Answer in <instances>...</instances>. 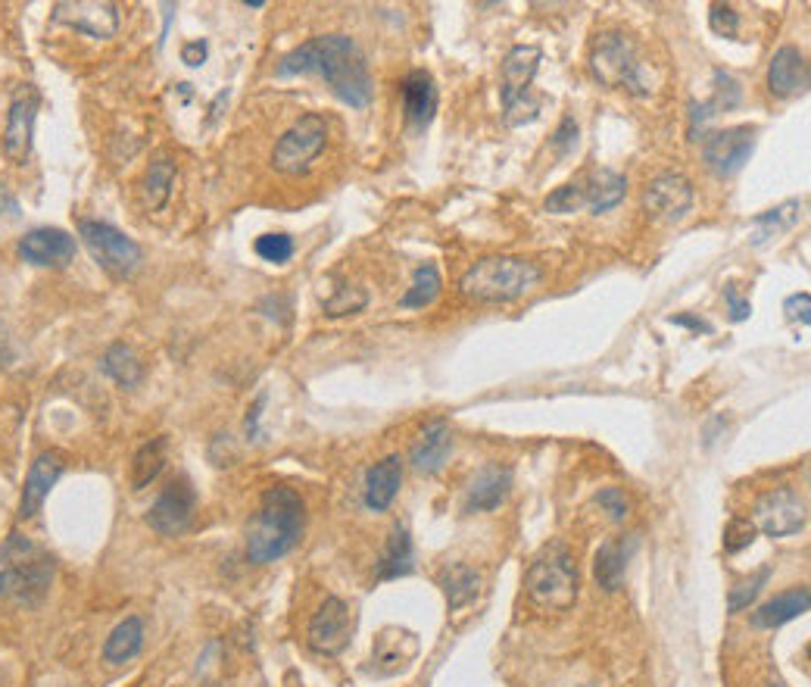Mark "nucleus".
<instances>
[{
  "mask_svg": "<svg viewBox=\"0 0 811 687\" xmlns=\"http://www.w3.org/2000/svg\"><path fill=\"white\" fill-rule=\"evenodd\" d=\"M50 22L94 41H110L119 32V7L107 0H63L50 13Z\"/></svg>",
  "mask_w": 811,
  "mask_h": 687,
  "instance_id": "13",
  "label": "nucleus"
},
{
  "mask_svg": "<svg viewBox=\"0 0 811 687\" xmlns=\"http://www.w3.org/2000/svg\"><path fill=\"white\" fill-rule=\"evenodd\" d=\"M440 288H443V278H440L437 266L434 263L418 266L412 275V288L400 297V307L403 310H425L440 297Z\"/></svg>",
  "mask_w": 811,
  "mask_h": 687,
  "instance_id": "34",
  "label": "nucleus"
},
{
  "mask_svg": "<svg viewBox=\"0 0 811 687\" xmlns=\"http://www.w3.org/2000/svg\"><path fill=\"white\" fill-rule=\"evenodd\" d=\"M596 503L603 506V510H606L615 522H624V519H627V510H631V506H627V497H624L621 488H603V491L596 494Z\"/></svg>",
  "mask_w": 811,
  "mask_h": 687,
  "instance_id": "43",
  "label": "nucleus"
},
{
  "mask_svg": "<svg viewBox=\"0 0 811 687\" xmlns=\"http://www.w3.org/2000/svg\"><path fill=\"white\" fill-rule=\"evenodd\" d=\"M328 147V122L319 113L300 116L272 147V166L284 175H306Z\"/></svg>",
  "mask_w": 811,
  "mask_h": 687,
  "instance_id": "8",
  "label": "nucleus"
},
{
  "mask_svg": "<svg viewBox=\"0 0 811 687\" xmlns=\"http://www.w3.org/2000/svg\"><path fill=\"white\" fill-rule=\"evenodd\" d=\"M783 313H787L790 322L808 325L811 322V294L808 291H799V294L787 297V300H783Z\"/></svg>",
  "mask_w": 811,
  "mask_h": 687,
  "instance_id": "45",
  "label": "nucleus"
},
{
  "mask_svg": "<svg viewBox=\"0 0 811 687\" xmlns=\"http://www.w3.org/2000/svg\"><path fill=\"white\" fill-rule=\"evenodd\" d=\"M16 360V350H13V344H10V335H7V328L0 325V363L4 366H10Z\"/></svg>",
  "mask_w": 811,
  "mask_h": 687,
  "instance_id": "50",
  "label": "nucleus"
},
{
  "mask_svg": "<svg viewBox=\"0 0 811 687\" xmlns=\"http://www.w3.org/2000/svg\"><path fill=\"white\" fill-rule=\"evenodd\" d=\"M671 325H680V328H690V332H702V335H709L712 332V325L709 322H702L696 316H671L668 319Z\"/></svg>",
  "mask_w": 811,
  "mask_h": 687,
  "instance_id": "49",
  "label": "nucleus"
},
{
  "mask_svg": "<svg viewBox=\"0 0 811 687\" xmlns=\"http://www.w3.org/2000/svg\"><path fill=\"white\" fill-rule=\"evenodd\" d=\"M771 687H783V684H771Z\"/></svg>",
  "mask_w": 811,
  "mask_h": 687,
  "instance_id": "52",
  "label": "nucleus"
},
{
  "mask_svg": "<svg viewBox=\"0 0 811 687\" xmlns=\"http://www.w3.org/2000/svg\"><path fill=\"white\" fill-rule=\"evenodd\" d=\"M584 194H587V207H590L596 216H603V213L615 210L618 203L624 200V194H627V178L618 175V172H612V169H599V172H593L590 188H584Z\"/></svg>",
  "mask_w": 811,
  "mask_h": 687,
  "instance_id": "32",
  "label": "nucleus"
},
{
  "mask_svg": "<svg viewBox=\"0 0 811 687\" xmlns=\"http://www.w3.org/2000/svg\"><path fill=\"white\" fill-rule=\"evenodd\" d=\"M418 653V638L406 628H384L375 641V672L397 675L403 672Z\"/></svg>",
  "mask_w": 811,
  "mask_h": 687,
  "instance_id": "25",
  "label": "nucleus"
},
{
  "mask_svg": "<svg viewBox=\"0 0 811 687\" xmlns=\"http://www.w3.org/2000/svg\"><path fill=\"white\" fill-rule=\"evenodd\" d=\"M440 588H443V597H447L450 613H459V609L475 603V597L481 594V575L472 566L453 563L440 572Z\"/></svg>",
  "mask_w": 811,
  "mask_h": 687,
  "instance_id": "28",
  "label": "nucleus"
},
{
  "mask_svg": "<svg viewBox=\"0 0 811 687\" xmlns=\"http://www.w3.org/2000/svg\"><path fill=\"white\" fill-rule=\"evenodd\" d=\"M400 485H403V460L397 453H390L365 472L362 503L369 506L372 513H384V510H390V503H394V497L400 494Z\"/></svg>",
  "mask_w": 811,
  "mask_h": 687,
  "instance_id": "24",
  "label": "nucleus"
},
{
  "mask_svg": "<svg viewBox=\"0 0 811 687\" xmlns=\"http://www.w3.org/2000/svg\"><path fill=\"white\" fill-rule=\"evenodd\" d=\"M578 588V563L562 541L546 544L525 572L528 600L543 613H568L578 600Z\"/></svg>",
  "mask_w": 811,
  "mask_h": 687,
  "instance_id": "5",
  "label": "nucleus"
},
{
  "mask_svg": "<svg viewBox=\"0 0 811 687\" xmlns=\"http://www.w3.org/2000/svg\"><path fill=\"white\" fill-rule=\"evenodd\" d=\"M587 207V194H584V185L581 182H568L562 188H556L553 194L546 197L543 210L546 213H556V216H571Z\"/></svg>",
  "mask_w": 811,
  "mask_h": 687,
  "instance_id": "37",
  "label": "nucleus"
},
{
  "mask_svg": "<svg viewBox=\"0 0 811 687\" xmlns=\"http://www.w3.org/2000/svg\"><path fill=\"white\" fill-rule=\"evenodd\" d=\"M263 406H266V394H259L247 413V438H253V441L259 438V416H263Z\"/></svg>",
  "mask_w": 811,
  "mask_h": 687,
  "instance_id": "48",
  "label": "nucleus"
},
{
  "mask_svg": "<svg viewBox=\"0 0 811 687\" xmlns=\"http://www.w3.org/2000/svg\"><path fill=\"white\" fill-rule=\"evenodd\" d=\"M66 463L57 450H44L38 460L32 463L29 475H25V488H22V503H19V519H35L41 513V506L50 494V488L57 485L63 475Z\"/></svg>",
  "mask_w": 811,
  "mask_h": 687,
  "instance_id": "20",
  "label": "nucleus"
},
{
  "mask_svg": "<svg viewBox=\"0 0 811 687\" xmlns=\"http://www.w3.org/2000/svg\"><path fill=\"white\" fill-rule=\"evenodd\" d=\"M693 200H696L693 182L680 172H659L643 191L646 213L665 222H684L687 213L693 210Z\"/></svg>",
  "mask_w": 811,
  "mask_h": 687,
  "instance_id": "15",
  "label": "nucleus"
},
{
  "mask_svg": "<svg viewBox=\"0 0 811 687\" xmlns=\"http://www.w3.org/2000/svg\"><path fill=\"white\" fill-rule=\"evenodd\" d=\"M799 210H802V203H799V200H787V203H780L777 210L758 213V216L752 219V225L758 228V238H755V244H765L771 235H777V232H787V228H793V225H796V219H799Z\"/></svg>",
  "mask_w": 811,
  "mask_h": 687,
  "instance_id": "35",
  "label": "nucleus"
},
{
  "mask_svg": "<svg viewBox=\"0 0 811 687\" xmlns=\"http://www.w3.org/2000/svg\"><path fill=\"white\" fill-rule=\"evenodd\" d=\"M755 541V525L749 519H730L724 528V550L727 553H740Z\"/></svg>",
  "mask_w": 811,
  "mask_h": 687,
  "instance_id": "41",
  "label": "nucleus"
},
{
  "mask_svg": "<svg viewBox=\"0 0 811 687\" xmlns=\"http://www.w3.org/2000/svg\"><path fill=\"white\" fill-rule=\"evenodd\" d=\"M175 175H178V163L172 154H166V150H160V154L153 157L147 175H144V203L156 213V210H163L169 197H172V185H175Z\"/></svg>",
  "mask_w": 811,
  "mask_h": 687,
  "instance_id": "30",
  "label": "nucleus"
},
{
  "mask_svg": "<svg viewBox=\"0 0 811 687\" xmlns=\"http://www.w3.org/2000/svg\"><path fill=\"white\" fill-rule=\"evenodd\" d=\"M100 369L107 378H113L119 388L125 391H132L141 385V378H144V366L138 360V353L128 347V344H113L107 353H103V360H100Z\"/></svg>",
  "mask_w": 811,
  "mask_h": 687,
  "instance_id": "31",
  "label": "nucleus"
},
{
  "mask_svg": "<svg viewBox=\"0 0 811 687\" xmlns=\"http://www.w3.org/2000/svg\"><path fill=\"white\" fill-rule=\"evenodd\" d=\"M365 303H369V297H365V291H359V288H340L334 297H328L325 300V313L328 316H350V313H359Z\"/></svg>",
  "mask_w": 811,
  "mask_h": 687,
  "instance_id": "39",
  "label": "nucleus"
},
{
  "mask_svg": "<svg viewBox=\"0 0 811 687\" xmlns=\"http://www.w3.org/2000/svg\"><path fill=\"white\" fill-rule=\"evenodd\" d=\"M206 54H209V47H206V41H191V44H185L181 47V63H188V66H203L206 63Z\"/></svg>",
  "mask_w": 811,
  "mask_h": 687,
  "instance_id": "47",
  "label": "nucleus"
},
{
  "mask_svg": "<svg viewBox=\"0 0 811 687\" xmlns=\"http://www.w3.org/2000/svg\"><path fill=\"white\" fill-rule=\"evenodd\" d=\"M540 266L525 257H487L459 278V291L475 303H512L540 285Z\"/></svg>",
  "mask_w": 811,
  "mask_h": 687,
  "instance_id": "3",
  "label": "nucleus"
},
{
  "mask_svg": "<svg viewBox=\"0 0 811 687\" xmlns=\"http://www.w3.org/2000/svg\"><path fill=\"white\" fill-rule=\"evenodd\" d=\"M400 94H403V116H406V125L422 135L428 125L434 122V113H437V85H434V75L428 69H412L403 85H400Z\"/></svg>",
  "mask_w": 811,
  "mask_h": 687,
  "instance_id": "19",
  "label": "nucleus"
},
{
  "mask_svg": "<svg viewBox=\"0 0 811 687\" xmlns=\"http://www.w3.org/2000/svg\"><path fill=\"white\" fill-rule=\"evenodd\" d=\"M808 606H811V591L802 584V588L783 591V594H777L768 603L758 606L755 613H752V625L755 628H765V631H774L780 625H787V622L805 616Z\"/></svg>",
  "mask_w": 811,
  "mask_h": 687,
  "instance_id": "26",
  "label": "nucleus"
},
{
  "mask_svg": "<svg viewBox=\"0 0 811 687\" xmlns=\"http://www.w3.org/2000/svg\"><path fill=\"white\" fill-rule=\"evenodd\" d=\"M41 107V94L35 85H22L13 100H10V113H7V129H4V154L13 163H25L32 154V138H35V119Z\"/></svg>",
  "mask_w": 811,
  "mask_h": 687,
  "instance_id": "16",
  "label": "nucleus"
},
{
  "mask_svg": "<svg viewBox=\"0 0 811 687\" xmlns=\"http://www.w3.org/2000/svg\"><path fill=\"white\" fill-rule=\"evenodd\" d=\"M752 525L762 528L768 538H793L808 522L805 500L793 488H774L755 500Z\"/></svg>",
  "mask_w": 811,
  "mask_h": 687,
  "instance_id": "12",
  "label": "nucleus"
},
{
  "mask_svg": "<svg viewBox=\"0 0 811 687\" xmlns=\"http://www.w3.org/2000/svg\"><path fill=\"white\" fill-rule=\"evenodd\" d=\"M166 450H169L166 438H153L135 453V460H132V488L135 491H144L150 481L160 478V472L166 466Z\"/></svg>",
  "mask_w": 811,
  "mask_h": 687,
  "instance_id": "33",
  "label": "nucleus"
},
{
  "mask_svg": "<svg viewBox=\"0 0 811 687\" xmlns=\"http://www.w3.org/2000/svg\"><path fill=\"white\" fill-rule=\"evenodd\" d=\"M637 550V534H627V538H612L606 544H599L596 559H593V578L606 594L621 591V584L627 578V563Z\"/></svg>",
  "mask_w": 811,
  "mask_h": 687,
  "instance_id": "23",
  "label": "nucleus"
},
{
  "mask_svg": "<svg viewBox=\"0 0 811 687\" xmlns=\"http://www.w3.org/2000/svg\"><path fill=\"white\" fill-rule=\"evenodd\" d=\"M75 250V238L63 228H35L19 241V257L41 269H66L75 260Z\"/></svg>",
  "mask_w": 811,
  "mask_h": 687,
  "instance_id": "17",
  "label": "nucleus"
},
{
  "mask_svg": "<svg viewBox=\"0 0 811 687\" xmlns=\"http://www.w3.org/2000/svg\"><path fill=\"white\" fill-rule=\"evenodd\" d=\"M553 147L559 150V154H571L574 147H578V122H574L571 116L562 119V125L556 129L553 135Z\"/></svg>",
  "mask_w": 811,
  "mask_h": 687,
  "instance_id": "46",
  "label": "nucleus"
},
{
  "mask_svg": "<svg viewBox=\"0 0 811 687\" xmlns=\"http://www.w3.org/2000/svg\"><path fill=\"white\" fill-rule=\"evenodd\" d=\"M78 235H82L85 247L91 250V257L116 278L135 275L144 263L141 244L132 241L125 232H119V228H113L110 222L85 219L82 225H78Z\"/></svg>",
  "mask_w": 811,
  "mask_h": 687,
  "instance_id": "9",
  "label": "nucleus"
},
{
  "mask_svg": "<svg viewBox=\"0 0 811 687\" xmlns=\"http://www.w3.org/2000/svg\"><path fill=\"white\" fill-rule=\"evenodd\" d=\"M197 513V491L191 488L188 478H175L169 488H163V494L153 500L150 513H147V525L163 534V538H178L185 534L194 522Z\"/></svg>",
  "mask_w": 811,
  "mask_h": 687,
  "instance_id": "14",
  "label": "nucleus"
},
{
  "mask_svg": "<svg viewBox=\"0 0 811 687\" xmlns=\"http://www.w3.org/2000/svg\"><path fill=\"white\" fill-rule=\"evenodd\" d=\"M256 257L266 260V263H275V266H284L287 260L294 257V238L284 235V232L256 238Z\"/></svg>",
  "mask_w": 811,
  "mask_h": 687,
  "instance_id": "38",
  "label": "nucleus"
},
{
  "mask_svg": "<svg viewBox=\"0 0 811 687\" xmlns=\"http://www.w3.org/2000/svg\"><path fill=\"white\" fill-rule=\"evenodd\" d=\"M808 60L799 47L783 44L768 63V91L780 100L796 97L808 88Z\"/></svg>",
  "mask_w": 811,
  "mask_h": 687,
  "instance_id": "22",
  "label": "nucleus"
},
{
  "mask_svg": "<svg viewBox=\"0 0 811 687\" xmlns=\"http://www.w3.org/2000/svg\"><path fill=\"white\" fill-rule=\"evenodd\" d=\"M540 60H543V54H540V47H534V44H518L503 57L500 97H503V119H506L509 129L531 125L543 110V100L531 94V82H534V75L540 69Z\"/></svg>",
  "mask_w": 811,
  "mask_h": 687,
  "instance_id": "7",
  "label": "nucleus"
},
{
  "mask_svg": "<svg viewBox=\"0 0 811 687\" xmlns=\"http://www.w3.org/2000/svg\"><path fill=\"white\" fill-rule=\"evenodd\" d=\"M356 631V619L350 613V606L340 597H325L322 606L312 613L309 628H306V641L319 656H340Z\"/></svg>",
  "mask_w": 811,
  "mask_h": 687,
  "instance_id": "10",
  "label": "nucleus"
},
{
  "mask_svg": "<svg viewBox=\"0 0 811 687\" xmlns=\"http://www.w3.org/2000/svg\"><path fill=\"white\" fill-rule=\"evenodd\" d=\"M740 97H743V91L734 82V75H727L724 69H715V94L709 100L718 107V113L721 110H734L740 104Z\"/></svg>",
  "mask_w": 811,
  "mask_h": 687,
  "instance_id": "40",
  "label": "nucleus"
},
{
  "mask_svg": "<svg viewBox=\"0 0 811 687\" xmlns=\"http://www.w3.org/2000/svg\"><path fill=\"white\" fill-rule=\"evenodd\" d=\"M590 72L596 82L606 88H618L627 94L646 97V79H643V63L637 54V41L624 32H599L590 44Z\"/></svg>",
  "mask_w": 811,
  "mask_h": 687,
  "instance_id": "6",
  "label": "nucleus"
},
{
  "mask_svg": "<svg viewBox=\"0 0 811 687\" xmlns=\"http://www.w3.org/2000/svg\"><path fill=\"white\" fill-rule=\"evenodd\" d=\"M768 581H771V566H762L752 578L740 581L737 588H730V594H727V609H730V613H743V609H749L758 600V594H762V588H765Z\"/></svg>",
  "mask_w": 811,
  "mask_h": 687,
  "instance_id": "36",
  "label": "nucleus"
},
{
  "mask_svg": "<svg viewBox=\"0 0 811 687\" xmlns=\"http://www.w3.org/2000/svg\"><path fill=\"white\" fill-rule=\"evenodd\" d=\"M54 556L41 550L25 534L13 531L0 547V597L19 603H38L54 581Z\"/></svg>",
  "mask_w": 811,
  "mask_h": 687,
  "instance_id": "4",
  "label": "nucleus"
},
{
  "mask_svg": "<svg viewBox=\"0 0 811 687\" xmlns=\"http://www.w3.org/2000/svg\"><path fill=\"white\" fill-rule=\"evenodd\" d=\"M450 453H453V428L443 419H434L422 428V435L412 444L409 463L418 475H437L447 466Z\"/></svg>",
  "mask_w": 811,
  "mask_h": 687,
  "instance_id": "21",
  "label": "nucleus"
},
{
  "mask_svg": "<svg viewBox=\"0 0 811 687\" xmlns=\"http://www.w3.org/2000/svg\"><path fill=\"white\" fill-rule=\"evenodd\" d=\"M316 72L331 85V91L344 100V104L362 110L372 104V75L369 63H365L362 50L353 38L347 35H322L312 38L291 54L281 57L275 75L278 79H294V75H309Z\"/></svg>",
  "mask_w": 811,
  "mask_h": 687,
  "instance_id": "1",
  "label": "nucleus"
},
{
  "mask_svg": "<svg viewBox=\"0 0 811 687\" xmlns=\"http://www.w3.org/2000/svg\"><path fill=\"white\" fill-rule=\"evenodd\" d=\"M415 566V553H412V538L406 525H394L390 538L384 544V553L378 559L375 578L378 581H394V578H406Z\"/></svg>",
  "mask_w": 811,
  "mask_h": 687,
  "instance_id": "27",
  "label": "nucleus"
},
{
  "mask_svg": "<svg viewBox=\"0 0 811 687\" xmlns=\"http://www.w3.org/2000/svg\"><path fill=\"white\" fill-rule=\"evenodd\" d=\"M758 129L755 125H730L702 141V163L718 178H734L752 157Z\"/></svg>",
  "mask_w": 811,
  "mask_h": 687,
  "instance_id": "11",
  "label": "nucleus"
},
{
  "mask_svg": "<svg viewBox=\"0 0 811 687\" xmlns=\"http://www.w3.org/2000/svg\"><path fill=\"white\" fill-rule=\"evenodd\" d=\"M244 7H247V10H263V7H266V0H244Z\"/></svg>",
  "mask_w": 811,
  "mask_h": 687,
  "instance_id": "51",
  "label": "nucleus"
},
{
  "mask_svg": "<svg viewBox=\"0 0 811 687\" xmlns=\"http://www.w3.org/2000/svg\"><path fill=\"white\" fill-rule=\"evenodd\" d=\"M709 25H712V32L721 35V38H737V32H740V13L730 7V4H712Z\"/></svg>",
  "mask_w": 811,
  "mask_h": 687,
  "instance_id": "42",
  "label": "nucleus"
},
{
  "mask_svg": "<svg viewBox=\"0 0 811 687\" xmlns=\"http://www.w3.org/2000/svg\"><path fill=\"white\" fill-rule=\"evenodd\" d=\"M512 494V469L500 463H487L475 472L465 491V513H493Z\"/></svg>",
  "mask_w": 811,
  "mask_h": 687,
  "instance_id": "18",
  "label": "nucleus"
},
{
  "mask_svg": "<svg viewBox=\"0 0 811 687\" xmlns=\"http://www.w3.org/2000/svg\"><path fill=\"white\" fill-rule=\"evenodd\" d=\"M141 647H144V622H141V616H128L110 631L107 644H103V659L113 666L132 663V659L141 653Z\"/></svg>",
  "mask_w": 811,
  "mask_h": 687,
  "instance_id": "29",
  "label": "nucleus"
},
{
  "mask_svg": "<svg viewBox=\"0 0 811 687\" xmlns=\"http://www.w3.org/2000/svg\"><path fill=\"white\" fill-rule=\"evenodd\" d=\"M724 300H727V313L734 322H746L752 316V303H749V297L740 294V285L727 282L724 285Z\"/></svg>",
  "mask_w": 811,
  "mask_h": 687,
  "instance_id": "44",
  "label": "nucleus"
},
{
  "mask_svg": "<svg viewBox=\"0 0 811 687\" xmlns=\"http://www.w3.org/2000/svg\"><path fill=\"white\" fill-rule=\"evenodd\" d=\"M306 528V503L294 488L272 485L259 497V510L247 525V559L253 566L278 563L291 553Z\"/></svg>",
  "mask_w": 811,
  "mask_h": 687,
  "instance_id": "2",
  "label": "nucleus"
}]
</instances>
